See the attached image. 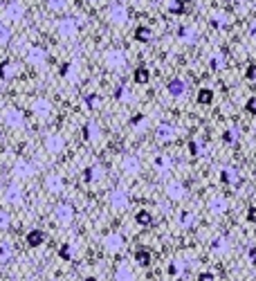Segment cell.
Wrapping results in <instances>:
<instances>
[{"mask_svg":"<svg viewBox=\"0 0 256 281\" xmlns=\"http://www.w3.org/2000/svg\"><path fill=\"white\" fill-rule=\"evenodd\" d=\"M47 50L43 45H30L27 47V52H25V61H27V65H32V67H43L47 63Z\"/></svg>","mask_w":256,"mask_h":281,"instance_id":"obj_10","label":"cell"},{"mask_svg":"<svg viewBox=\"0 0 256 281\" xmlns=\"http://www.w3.org/2000/svg\"><path fill=\"white\" fill-rule=\"evenodd\" d=\"M12 259V248L7 243H0V263H7Z\"/></svg>","mask_w":256,"mask_h":281,"instance_id":"obj_31","label":"cell"},{"mask_svg":"<svg viewBox=\"0 0 256 281\" xmlns=\"http://www.w3.org/2000/svg\"><path fill=\"white\" fill-rule=\"evenodd\" d=\"M108 202H110V207H113V209H117V212L126 209V205H128V193L124 191V189H113V193H110Z\"/></svg>","mask_w":256,"mask_h":281,"instance_id":"obj_15","label":"cell"},{"mask_svg":"<svg viewBox=\"0 0 256 281\" xmlns=\"http://www.w3.org/2000/svg\"><path fill=\"white\" fill-rule=\"evenodd\" d=\"M245 77H247L249 81H254V79H256V63H249L247 70H245Z\"/></svg>","mask_w":256,"mask_h":281,"instance_id":"obj_35","label":"cell"},{"mask_svg":"<svg viewBox=\"0 0 256 281\" xmlns=\"http://www.w3.org/2000/svg\"><path fill=\"white\" fill-rule=\"evenodd\" d=\"M54 219H56V223H59V225L70 227L72 223H74V219H76L74 205H72V202H67V200L56 202V205H54Z\"/></svg>","mask_w":256,"mask_h":281,"instance_id":"obj_7","label":"cell"},{"mask_svg":"<svg viewBox=\"0 0 256 281\" xmlns=\"http://www.w3.org/2000/svg\"><path fill=\"white\" fill-rule=\"evenodd\" d=\"M9 225H12V214L7 209H0V232L9 230Z\"/></svg>","mask_w":256,"mask_h":281,"instance_id":"obj_29","label":"cell"},{"mask_svg":"<svg viewBox=\"0 0 256 281\" xmlns=\"http://www.w3.org/2000/svg\"><path fill=\"white\" fill-rule=\"evenodd\" d=\"M135 221H137V225L148 227V225H153V214H151V212H146V209H142V212H137V214H135Z\"/></svg>","mask_w":256,"mask_h":281,"instance_id":"obj_25","label":"cell"},{"mask_svg":"<svg viewBox=\"0 0 256 281\" xmlns=\"http://www.w3.org/2000/svg\"><path fill=\"white\" fill-rule=\"evenodd\" d=\"M86 281H97V277H88V279H86Z\"/></svg>","mask_w":256,"mask_h":281,"instance_id":"obj_40","label":"cell"},{"mask_svg":"<svg viewBox=\"0 0 256 281\" xmlns=\"http://www.w3.org/2000/svg\"><path fill=\"white\" fill-rule=\"evenodd\" d=\"M245 110H247L249 115H256V97H249L247 104H245Z\"/></svg>","mask_w":256,"mask_h":281,"instance_id":"obj_34","label":"cell"},{"mask_svg":"<svg viewBox=\"0 0 256 281\" xmlns=\"http://www.w3.org/2000/svg\"><path fill=\"white\" fill-rule=\"evenodd\" d=\"M59 254H61V259L70 261L72 256H74V250H72V245H70V243H63V245H61V250H59Z\"/></svg>","mask_w":256,"mask_h":281,"instance_id":"obj_32","label":"cell"},{"mask_svg":"<svg viewBox=\"0 0 256 281\" xmlns=\"http://www.w3.org/2000/svg\"><path fill=\"white\" fill-rule=\"evenodd\" d=\"M83 137H86V142H90V144H97L101 139V128H99V124H97L95 119H88V122H86Z\"/></svg>","mask_w":256,"mask_h":281,"instance_id":"obj_16","label":"cell"},{"mask_svg":"<svg viewBox=\"0 0 256 281\" xmlns=\"http://www.w3.org/2000/svg\"><path fill=\"white\" fill-rule=\"evenodd\" d=\"M3 198H5L7 205L21 207L23 202H25V189H23V185L18 180H9L7 185H5V189H3Z\"/></svg>","mask_w":256,"mask_h":281,"instance_id":"obj_4","label":"cell"},{"mask_svg":"<svg viewBox=\"0 0 256 281\" xmlns=\"http://www.w3.org/2000/svg\"><path fill=\"white\" fill-rule=\"evenodd\" d=\"M101 245H104V250L108 254H117V252L124 250V236L119 232H108L104 236V241H101Z\"/></svg>","mask_w":256,"mask_h":281,"instance_id":"obj_12","label":"cell"},{"mask_svg":"<svg viewBox=\"0 0 256 281\" xmlns=\"http://www.w3.org/2000/svg\"><path fill=\"white\" fill-rule=\"evenodd\" d=\"M43 189H45L47 193H52V196H59V193L65 191V178L56 171L45 173V176H43Z\"/></svg>","mask_w":256,"mask_h":281,"instance_id":"obj_9","label":"cell"},{"mask_svg":"<svg viewBox=\"0 0 256 281\" xmlns=\"http://www.w3.org/2000/svg\"><path fill=\"white\" fill-rule=\"evenodd\" d=\"M12 176L14 180H30L36 176V164L27 158H16V162L12 164Z\"/></svg>","mask_w":256,"mask_h":281,"instance_id":"obj_6","label":"cell"},{"mask_svg":"<svg viewBox=\"0 0 256 281\" xmlns=\"http://www.w3.org/2000/svg\"><path fill=\"white\" fill-rule=\"evenodd\" d=\"M0 14H3V23L16 25V23H21L23 18H25L27 9L21 0H7V3L3 5V9H0Z\"/></svg>","mask_w":256,"mask_h":281,"instance_id":"obj_3","label":"cell"},{"mask_svg":"<svg viewBox=\"0 0 256 281\" xmlns=\"http://www.w3.org/2000/svg\"><path fill=\"white\" fill-rule=\"evenodd\" d=\"M45 5H47V9H50V12L63 14L67 9V5H70V0H45Z\"/></svg>","mask_w":256,"mask_h":281,"instance_id":"obj_22","label":"cell"},{"mask_svg":"<svg viewBox=\"0 0 256 281\" xmlns=\"http://www.w3.org/2000/svg\"><path fill=\"white\" fill-rule=\"evenodd\" d=\"M135 263L137 265H142V268H148V265H151V252L148 250H137L135 252Z\"/></svg>","mask_w":256,"mask_h":281,"instance_id":"obj_23","label":"cell"},{"mask_svg":"<svg viewBox=\"0 0 256 281\" xmlns=\"http://www.w3.org/2000/svg\"><path fill=\"white\" fill-rule=\"evenodd\" d=\"M86 106H90V108H97V106H99V97H97L95 93L86 95Z\"/></svg>","mask_w":256,"mask_h":281,"instance_id":"obj_33","label":"cell"},{"mask_svg":"<svg viewBox=\"0 0 256 281\" xmlns=\"http://www.w3.org/2000/svg\"><path fill=\"white\" fill-rule=\"evenodd\" d=\"M122 169H124V173H137V169H139V162H137V158H133V156H126L122 160Z\"/></svg>","mask_w":256,"mask_h":281,"instance_id":"obj_24","label":"cell"},{"mask_svg":"<svg viewBox=\"0 0 256 281\" xmlns=\"http://www.w3.org/2000/svg\"><path fill=\"white\" fill-rule=\"evenodd\" d=\"M151 30H148V27H144V25H139L137 30H135V38H137V41H142V43H148L151 41Z\"/></svg>","mask_w":256,"mask_h":281,"instance_id":"obj_28","label":"cell"},{"mask_svg":"<svg viewBox=\"0 0 256 281\" xmlns=\"http://www.w3.org/2000/svg\"><path fill=\"white\" fill-rule=\"evenodd\" d=\"M21 75V65H18L16 59H3L0 61V79L12 81Z\"/></svg>","mask_w":256,"mask_h":281,"instance_id":"obj_13","label":"cell"},{"mask_svg":"<svg viewBox=\"0 0 256 281\" xmlns=\"http://www.w3.org/2000/svg\"><path fill=\"white\" fill-rule=\"evenodd\" d=\"M74 72H76L74 63H63V65H61V75H63V79H74Z\"/></svg>","mask_w":256,"mask_h":281,"instance_id":"obj_30","label":"cell"},{"mask_svg":"<svg viewBox=\"0 0 256 281\" xmlns=\"http://www.w3.org/2000/svg\"><path fill=\"white\" fill-rule=\"evenodd\" d=\"M0 122H3V126H7L9 130H23L27 124V117L23 113V108H18V106H5L0 110Z\"/></svg>","mask_w":256,"mask_h":281,"instance_id":"obj_1","label":"cell"},{"mask_svg":"<svg viewBox=\"0 0 256 281\" xmlns=\"http://www.w3.org/2000/svg\"><path fill=\"white\" fill-rule=\"evenodd\" d=\"M88 3H99V0H88Z\"/></svg>","mask_w":256,"mask_h":281,"instance_id":"obj_41","label":"cell"},{"mask_svg":"<svg viewBox=\"0 0 256 281\" xmlns=\"http://www.w3.org/2000/svg\"><path fill=\"white\" fill-rule=\"evenodd\" d=\"M198 281H216V279H214V274L211 272H200L198 274Z\"/></svg>","mask_w":256,"mask_h":281,"instance_id":"obj_37","label":"cell"},{"mask_svg":"<svg viewBox=\"0 0 256 281\" xmlns=\"http://www.w3.org/2000/svg\"><path fill=\"white\" fill-rule=\"evenodd\" d=\"M30 108L34 113V117L38 119H50L54 115V101L47 99V97H34L30 101Z\"/></svg>","mask_w":256,"mask_h":281,"instance_id":"obj_8","label":"cell"},{"mask_svg":"<svg viewBox=\"0 0 256 281\" xmlns=\"http://www.w3.org/2000/svg\"><path fill=\"white\" fill-rule=\"evenodd\" d=\"M104 63L110 67V70H119V67L126 65V54H124L119 47H110V50H106V54H104Z\"/></svg>","mask_w":256,"mask_h":281,"instance_id":"obj_11","label":"cell"},{"mask_svg":"<svg viewBox=\"0 0 256 281\" xmlns=\"http://www.w3.org/2000/svg\"><path fill=\"white\" fill-rule=\"evenodd\" d=\"M115 281H133V270L128 268L126 263H119L117 268H115Z\"/></svg>","mask_w":256,"mask_h":281,"instance_id":"obj_19","label":"cell"},{"mask_svg":"<svg viewBox=\"0 0 256 281\" xmlns=\"http://www.w3.org/2000/svg\"><path fill=\"white\" fill-rule=\"evenodd\" d=\"M249 256H252V259H256V248L249 250Z\"/></svg>","mask_w":256,"mask_h":281,"instance_id":"obj_39","label":"cell"},{"mask_svg":"<svg viewBox=\"0 0 256 281\" xmlns=\"http://www.w3.org/2000/svg\"><path fill=\"white\" fill-rule=\"evenodd\" d=\"M133 81L137 86H144V84H148L151 81V72H148V67H144V65H139L137 70H135V75H133Z\"/></svg>","mask_w":256,"mask_h":281,"instance_id":"obj_20","label":"cell"},{"mask_svg":"<svg viewBox=\"0 0 256 281\" xmlns=\"http://www.w3.org/2000/svg\"><path fill=\"white\" fill-rule=\"evenodd\" d=\"M108 21L115 23V25H124L128 21V9L119 3H113L108 7Z\"/></svg>","mask_w":256,"mask_h":281,"instance_id":"obj_14","label":"cell"},{"mask_svg":"<svg viewBox=\"0 0 256 281\" xmlns=\"http://www.w3.org/2000/svg\"><path fill=\"white\" fill-rule=\"evenodd\" d=\"M198 104L200 106H209V104H214V90L211 88H200L198 90Z\"/></svg>","mask_w":256,"mask_h":281,"instance_id":"obj_21","label":"cell"},{"mask_svg":"<svg viewBox=\"0 0 256 281\" xmlns=\"http://www.w3.org/2000/svg\"><path fill=\"white\" fill-rule=\"evenodd\" d=\"M101 176H104V169H101L99 164H90L83 171V180L88 182V185H95L97 180H101Z\"/></svg>","mask_w":256,"mask_h":281,"instance_id":"obj_17","label":"cell"},{"mask_svg":"<svg viewBox=\"0 0 256 281\" xmlns=\"http://www.w3.org/2000/svg\"><path fill=\"white\" fill-rule=\"evenodd\" d=\"M54 32L59 38H63V41H74L76 36H79L81 27H79V21H76L74 16H61L59 21L54 23Z\"/></svg>","mask_w":256,"mask_h":281,"instance_id":"obj_2","label":"cell"},{"mask_svg":"<svg viewBox=\"0 0 256 281\" xmlns=\"http://www.w3.org/2000/svg\"><path fill=\"white\" fill-rule=\"evenodd\" d=\"M25 241H27L30 248H41V245L45 243V232L43 230H30L27 236H25Z\"/></svg>","mask_w":256,"mask_h":281,"instance_id":"obj_18","label":"cell"},{"mask_svg":"<svg viewBox=\"0 0 256 281\" xmlns=\"http://www.w3.org/2000/svg\"><path fill=\"white\" fill-rule=\"evenodd\" d=\"M9 41H12V30L7 23H0V47H5Z\"/></svg>","mask_w":256,"mask_h":281,"instance_id":"obj_27","label":"cell"},{"mask_svg":"<svg viewBox=\"0 0 256 281\" xmlns=\"http://www.w3.org/2000/svg\"><path fill=\"white\" fill-rule=\"evenodd\" d=\"M247 221L256 225V207H249V209H247Z\"/></svg>","mask_w":256,"mask_h":281,"instance_id":"obj_38","label":"cell"},{"mask_svg":"<svg viewBox=\"0 0 256 281\" xmlns=\"http://www.w3.org/2000/svg\"><path fill=\"white\" fill-rule=\"evenodd\" d=\"M171 12L173 14H182V12H185V3H180V0H178V3H173L171 5Z\"/></svg>","mask_w":256,"mask_h":281,"instance_id":"obj_36","label":"cell"},{"mask_svg":"<svg viewBox=\"0 0 256 281\" xmlns=\"http://www.w3.org/2000/svg\"><path fill=\"white\" fill-rule=\"evenodd\" d=\"M168 93H171L173 97H180L182 93H185V81L182 79H171L168 81Z\"/></svg>","mask_w":256,"mask_h":281,"instance_id":"obj_26","label":"cell"},{"mask_svg":"<svg viewBox=\"0 0 256 281\" xmlns=\"http://www.w3.org/2000/svg\"><path fill=\"white\" fill-rule=\"evenodd\" d=\"M65 147H67V139L61 133H56V130L43 135V149H45L47 156H61L65 151Z\"/></svg>","mask_w":256,"mask_h":281,"instance_id":"obj_5","label":"cell"}]
</instances>
